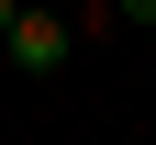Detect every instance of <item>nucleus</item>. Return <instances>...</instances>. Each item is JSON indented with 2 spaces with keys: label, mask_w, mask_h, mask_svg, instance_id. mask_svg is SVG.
I'll return each instance as SVG.
<instances>
[{
  "label": "nucleus",
  "mask_w": 156,
  "mask_h": 145,
  "mask_svg": "<svg viewBox=\"0 0 156 145\" xmlns=\"http://www.w3.org/2000/svg\"><path fill=\"white\" fill-rule=\"evenodd\" d=\"M67 45H78V34L56 23V11H23V23L0 34V56H11V67H34V78H45V67H67Z\"/></svg>",
  "instance_id": "f257e3e1"
},
{
  "label": "nucleus",
  "mask_w": 156,
  "mask_h": 145,
  "mask_svg": "<svg viewBox=\"0 0 156 145\" xmlns=\"http://www.w3.org/2000/svg\"><path fill=\"white\" fill-rule=\"evenodd\" d=\"M123 11H134V23H145V34H156V0H123Z\"/></svg>",
  "instance_id": "f03ea898"
},
{
  "label": "nucleus",
  "mask_w": 156,
  "mask_h": 145,
  "mask_svg": "<svg viewBox=\"0 0 156 145\" xmlns=\"http://www.w3.org/2000/svg\"><path fill=\"white\" fill-rule=\"evenodd\" d=\"M11 23H23V0H0V34H11Z\"/></svg>",
  "instance_id": "7ed1b4c3"
}]
</instances>
